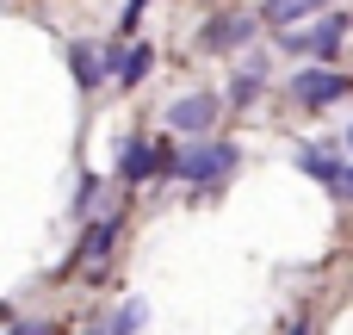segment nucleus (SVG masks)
Masks as SVG:
<instances>
[{"mask_svg":"<svg viewBox=\"0 0 353 335\" xmlns=\"http://www.w3.org/2000/svg\"><path fill=\"white\" fill-rule=\"evenodd\" d=\"M174 174H180V180H192V186H211V180L236 174V143H199V149L174 155Z\"/></svg>","mask_w":353,"mask_h":335,"instance_id":"obj_1","label":"nucleus"},{"mask_svg":"<svg viewBox=\"0 0 353 335\" xmlns=\"http://www.w3.org/2000/svg\"><path fill=\"white\" fill-rule=\"evenodd\" d=\"M341 37H347V19H316L310 31H285V50H298V56H335Z\"/></svg>","mask_w":353,"mask_h":335,"instance_id":"obj_2","label":"nucleus"},{"mask_svg":"<svg viewBox=\"0 0 353 335\" xmlns=\"http://www.w3.org/2000/svg\"><path fill=\"white\" fill-rule=\"evenodd\" d=\"M292 93H298V106H335V99L347 93V75H335V68H304V75H292Z\"/></svg>","mask_w":353,"mask_h":335,"instance_id":"obj_3","label":"nucleus"},{"mask_svg":"<svg viewBox=\"0 0 353 335\" xmlns=\"http://www.w3.org/2000/svg\"><path fill=\"white\" fill-rule=\"evenodd\" d=\"M211 118H217V99H211V93H186V99L168 106V124H174L180 137H205Z\"/></svg>","mask_w":353,"mask_h":335,"instance_id":"obj_4","label":"nucleus"},{"mask_svg":"<svg viewBox=\"0 0 353 335\" xmlns=\"http://www.w3.org/2000/svg\"><path fill=\"white\" fill-rule=\"evenodd\" d=\"M161 168H174V155H161L155 143H124L118 149V174L124 180H155Z\"/></svg>","mask_w":353,"mask_h":335,"instance_id":"obj_5","label":"nucleus"},{"mask_svg":"<svg viewBox=\"0 0 353 335\" xmlns=\"http://www.w3.org/2000/svg\"><path fill=\"white\" fill-rule=\"evenodd\" d=\"M254 37V19L248 12H230V19H217L211 31H205V50H236V44H248Z\"/></svg>","mask_w":353,"mask_h":335,"instance_id":"obj_6","label":"nucleus"},{"mask_svg":"<svg viewBox=\"0 0 353 335\" xmlns=\"http://www.w3.org/2000/svg\"><path fill=\"white\" fill-rule=\"evenodd\" d=\"M298 168H304V174H316L323 186H347V180H341L347 168H341V162H335L329 149H298Z\"/></svg>","mask_w":353,"mask_h":335,"instance_id":"obj_7","label":"nucleus"},{"mask_svg":"<svg viewBox=\"0 0 353 335\" xmlns=\"http://www.w3.org/2000/svg\"><path fill=\"white\" fill-rule=\"evenodd\" d=\"M261 87H267V62H261V56H248V62L236 68V81H230V93H236V99L248 106V99H254Z\"/></svg>","mask_w":353,"mask_h":335,"instance_id":"obj_8","label":"nucleus"},{"mask_svg":"<svg viewBox=\"0 0 353 335\" xmlns=\"http://www.w3.org/2000/svg\"><path fill=\"white\" fill-rule=\"evenodd\" d=\"M112 236H118V218H99V224L87 230V242H81V255H74L68 267H81V261H93V255H105V249H112Z\"/></svg>","mask_w":353,"mask_h":335,"instance_id":"obj_9","label":"nucleus"},{"mask_svg":"<svg viewBox=\"0 0 353 335\" xmlns=\"http://www.w3.org/2000/svg\"><path fill=\"white\" fill-rule=\"evenodd\" d=\"M149 68H155V50H143V44L118 56V81H124V87H137V81H143Z\"/></svg>","mask_w":353,"mask_h":335,"instance_id":"obj_10","label":"nucleus"},{"mask_svg":"<svg viewBox=\"0 0 353 335\" xmlns=\"http://www.w3.org/2000/svg\"><path fill=\"white\" fill-rule=\"evenodd\" d=\"M68 62H74V81H81V87H99V68H105V62L93 56V44H74Z\"/></svg>","mask_w":353,"mask_h":335,"instance_id":"obj_11","label":"nucleus"},{"mask_svg":"<svg viewBox=\"0 0 353 335\" xmlns=\"http://www.w3.org/2000/svg\"><path fill=\"white\" fill-rule=\"evenodd\" d=\"M323 0H267V19L273 25H285V19H304V12H316Z\"/></svg>","mask_w":353,"mask_h":335,"instance_id":"obj_12","label":"nucleus"},{"mask_svg":"<svg viewBox=\"0 0 353 335\" xmlns=\"http://www.w3.org/2000/svg\"><path fill=\"white\" fill-rule=\"evenodd\" d=\"M143 317H149L143 305H124V311H118V323H112V335H137V329H143Z\"/></svg>","mask_w":353,"mask_h":335,"instance_id":"obj_13","label":"nucleus"},{"mask_svg":"<svg viewBox=\"0 0 353 335\" xmlns=\"http://www.w3.org/2000/svg\"><path fill=\"white\" fill-rule=\"evenodd\" d=\"M347 199H353V168H347Z\"/></svg>","mask_w":353,"mask_h":335,"instance_id":"obj_14","label":"nucleus"},{"mask_svg":"<svg viewBox=\"0 0 353 335\" xmlns=\"http://www.w3.org/2000/svg\"><path fill=\"white\" fill-rule=\"evenodd\" d=\"M292 335H304V329H292Z\"/></svg>","mask_w":353,"mask_h":335,"instance_id":"obj_15","label":"nucleus"},{"mask_svg":"<svg viewBox=\"0 0 353 335\" xmlns=\"http://www.w3.org/2000/svg\"><path fill=\"white\" fill-rule=\"evenodd\" d=\"M347 143H353V131H347Z\"/></svg>","mask_w":353,"mask_h":335,"instance_id":"obj_16","label":"nucleus"},{"mask_svg":"<svg viewBox=\"0 0 353 335\" xmlns=\"http://www.w3.org/2000/svg\"><path fill=\"white\" fill-rule=\"evenodd\" d=\"M93 335H99V329H93Z\"/></svg>","mask_w":353,"mask_h":335,"instance_id":"obj_17","label":"nucleus"}]
</instances>
